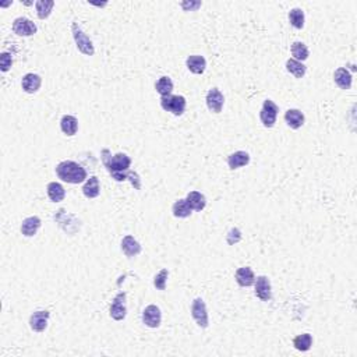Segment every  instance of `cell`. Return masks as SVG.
<instances>
[{"label":"cell","instance_id":"obj_1","mask_svg":"<svg viewBox=\"0 0 357 357\" xmlns=\"http://www.w3.org/2000/svg\"><path fill=\"white\" fill-rule=\"evenodd\" d=\"M100 157H102V162L105 165V168H106L107 172L112 175V177L116 182H123V180L127 179L129 168L132 165L130 157H127L126 154H122V152L112 157L110 151L106 150V148L102 150Z\"/></svg>","mask_w":357,"mask_h":357},{"label":"cell","instance_id":"obj_2","mask_svg":"<svg viewBox=\"0 0 357 357\" xmlns=\"http://www.w3.org/2000/svg\"><path fill=\"white\" fill-rule=\"evenodd\" d=\"M57 177L70 184H78L87 180V170L74 161H63L56 166Z\"/></svg>","mask_w":357,"mask_h":357},{"label":"cell","instance_id":"obj_3","mask_svg":"<svg viewBox=\"0 0 357 357\" xmlns=\"http://www.w3.org/2000/svg\"><path fill=\"white\" fill-rule=\"evenodd\" d=\"M71 32H73V37H74L77 49L80 50L81 53H84V55H87V56H92L95 53V48L94 45H92V41L82 32L78 23H75L74 21V23L71 24Z\"/></svg>","mask_w":357,"mask_h":357},{"label":"cell","instance_id":"obj_4","mask_svg":"<svg viewBox=\"0 0 357 357\" xmlns=\"http://www.w3.org/2000/svg\"><path fill=\"white\" fill-rule=\"evenodd\" d=\"M186 98L182 95H168L161 98V106L163 110L173 113L175 116H182L186 110Z\"/></svg>","mask_w":357,"mask_h":357},{"label":"cell","instance_id":"obj_5","mask_svg":"<svg viewBox=\"0 0 357 357\" xmlns=\"http://www.w3.org/2000/svg\"><path fill=\"white\" fill-rule=\"evenodd\" d=\"M278 112H279V107L276 103H274V100L267 99L264 100L263 109L260 112V119L265 127H274L276 123V117H278Z\"/></svg>","mask_w":357,"mask_h":357},{"label":"cell","instance_id":"obj_6","mask_svg":"<svg viewBox=\"0 0 357 357\" xmlns=\"http://www.w3.org/2000/svg\"><path fill=\"white\" fill-rule=\"evenodd\" d=\"M191 315L193 318L197 322V325L201 326V328H207L208 326V313H207V306L202 299L197 297L193 304H191Z\"/></svg>","mask_w":357,"mask_h":357},{"label":"cell","instance_id":"obj_7","mask_svg":"<svg viewBox=\"0 0 357 357\" xmlns=\"http://www.w3.org/2000/svg\"><path fill=\"white\" fill-rule=\"evenodd\" d=\"M13 32L17 34L19 37H31L34 34H37V25L35 23H32L31 20L19 17L13 23Z\"/></svg>","mask_w":357,"mask_h":357},{"label":"cell","instance_id":"obj_8","mask_svg":"<svg viewBox=\"0 0 357 357\" xmlns=\"http://www.w3.org/2000/svg\"><path fill=\"white\" fill-rule=\"evenodd\" d=\"M126 314H127V308H126V293L125 292H120L117 295L114 296V299L112 301V306H110V317L113 320L122 321L126 318Z\"/></svg>","mask_w":357,"mask_h":357},{"label":"cell","instance_id":"obj_9","mask_svg":"<svg viewBox=\"0 0 357 357\" xmlns=\"http://www.w3.org/2000/svg\"><path fill=\"white\" fill-rule=\"evenodd\" d=\"M162 321V314L161 310L155 304H150L144 308L143 311V322L150 328H158Z\"/></svg>","mask_w":357,"mask_h":357},{"label":"cell","instance_id":"obj_10","mask_svg":"<svg viewBox=\"0 0 357 357\" xmlns=\"http://www.w3.org/2000/svg\"><path fill=\"white\" fill-rule=\"evenodd\" d=\"M207 106L208 109L213 113H220L222 107H223V103H225V96L223 94L220 92L218 88H212L209 89L207 94Z\"/></svg>","mask_w":357,"mask_h":357},{"label":"cell","instance_id":"obj_11","mask_svg":"<svg viewBox=\"0 0 357 357\" xmlns=\"http://www.w3.org/2000/svg\"><path fill=\"white\" fill-rule=\"evenodd\" d=\"M49 315V311H46V310H39V311H35L32 314L30 317V326H31L32 331H35V332L45 331L48 326Z\"/></svg>","mask_w":357,"mask_h":357},{"label":"cell","instance_id":"obj_12","mask_svg":"<svg viewBox=\"0 0 357 357\" xmlns=\"http://www.w3.org/2000/svg\"><path fill=\"white\" fill-rule=\"evenodd\" d=\"M256 296L260 300L268 301L272 297V290H271V282L267 276H258L256 281Z\"/></svg>","mask_w":357,"mask_h":357},{"label":"cell","instance_id":"obj_13","mask_svg":"<svg viewBox=\"0 0 357 357\" xmlns=\"http://www.w3.org/2000/svg\"><path fill=\"white\" fill-rule=\"evenodd\" d=\"M41 84H42V78L38 74H34V73L25 74L21 80V87L27 94H35L41 88Z\"/></svg>","mask_w":357,"mask_h":357},{"label":"cell","instance_id":"obj_14","mask_svg":"<svg viewBox=\"0 0 357 357\" xmlns=\"http://www.w3.org/2000/svg\"><path fill=\"white\" fill-rule=\"evenodd\" d=\"M122 250L127 257H136L141 253V245L133 236L127 234L122 240Z\"/></svg>","mask_w":357,"mask_h":357},{"label":"cell","instance_id":"obj_15","mask_svg":"<svg viewBox=\"0 0 357 357\" xmlns=\"http://www.w3.org/2000/svg\"><path fill=\"white\" fill-rule=\"evenodd\" d=\"M41 219L38 216H30V218H25L21 223V233L24 234L25 237H32L35 236L37 232L41 227Z\"/></svg>","mask_w":357,"mask_h":357},{"label":"cell","instance_id":"obj_16","mask_svg":"<svg viewBox=\"0 0 357 357\" xmlns=\"http://www.w3.org/2000/svg\"><path fill=\"white\" fill-rule=\"evenodd\" d=\"M285 122L290 129L297 130L304 125V114L299 109H289L288 112L285 113Z\"/></svg>","mask_w":357,"mask_h":357},{"label":"cell","instance_id":"obj_17","mask_svg":"<svg viewBox=\"0 0 357 357\" xmlns=\"http://www.w3.org/2000/svg\"><path fill=\"white\" fill-rule=\"evenodd\" d=\"M236 281L240 286L243 288H249L251 285H254L256 282V276H254V272L251 268L249 267H243V268H239L236 271Z\"/></svg>","mask_w":357,"mask_h":357},{"label":"cell","instance_id":"obj_18","mask_svg":"<svg viewBox=\"0 0 357 357\" xmlns=\"http://www.w3.org/2000/svg\"><path fill=\"white\" fill-rule=\"evenodd\" d=\"M250 162V155L245 152V151H237V152H233L232 155H229L227 158V165L230 169H239L242 166H246Z\"/></svg>","mask_w":357,"mask_h":357},{"label":"cell","instance_id":"obj_19","mask_svg":"<svg viewBox=\"0 0 357 357\" xmlns=\"http://www.w3.org/2000/svg\"><path fill=\"white\" fill-rule=\"evenodd\" d=\"M186 64H187L188 70L194 74H202L205 71V67H207V62L204 56H200V55H191V56L187 57L186 60Z\"/></svg>","mask_w":357,"mask_h":357},{"label":"cell","instance_id":"obj_20","mask_svg":"<svg viewBox=\"0 0 357 357\" xmlns=\"http://www.w3.org/2000/svg\"><path fill=\"white\" fill-rule=\"evenodd\" d=\"M333 80H335L336 85H338L340 89H349V88L351 87V81H353L351 74L345 67H339V69L335 71Z\"/></svg>","mask_w":357,"mask_h":357},{"label":"cell","instance_id":"obj_21","mask_svg":"<svg viewBox=\"0 0 357 357\" xmlns=\"http://www.w3.org/2000/svg\"><path fill=\"white\" fill-rule=\"evenodd\" d=\"M186 201H187V204L190 205V208L194 209V211H202V209L205 208V205H207V198H205V195L201 194V193H198V191H190V193L187 194Z\"/></svg>","mask_w":357,"mask_h":357},{"label":"cell","instance_id":"obj_22","mask_svg":"<svg viewBox=\"0 0 357 357\" xmlns=\"http://www.w3.org/2000/svg\"><path fill=\"white\" fill-rule=\"evenodd\" d=\"M60 129L66 136H74L78 130V120L71 114H64L60 120Z\"/></svg>","mask_w":357,"mask_h":357},{"label":"cell","instance_id":"obj_23","mask_svg":"<svg viewBox=\"0 0 357 357\" xmlns=\"http://www.w3.org/2000/svg\"><path fill=\"white\" fill-rule=\"evenodd\" d=\"M82 193H84V195H85L87 198H96L100 193V186L98 177L92 176V177L87 179V182H85L84 187H82Z\"/></svg>","mask_w":357,"mask_h":357},{"label":"cell","instance_id":"obj_24","mask_svg":"<svg viewBox=\"0 0 357 357\" xmlns=\"http://www.w3.org/2000/svg\"><path fill=\"white\" fill-rule=\"evenodd\" d=\"M46 190H48V197H49L50 201H53V202H60V201L64 200V197H66V190H64V187H63L60 183H49Z\"/></svg>","mask_w":357,"mask_h":357},{"label":"cell","instance_id":"obj_25","mask_svg":"<svg viewBox=\"0 0 357 357\" xmlns=\"http://www.w3.org/2000/svg\"><path fill=\"white\" fill-rule=\"evenodd\" d=\"M286 70H288L290 74H293L296 78H303L306 71H307V67L303 64L301 62H297L295 59H289L286 62Z\"/></svg>","mask_w":357,"mask_h":357},{"label":"cell","instance_id":"obj_26","mask_svg":"<svg viewBox=\"0 0 357 357\" xmlns=\"http://www.w3.org/2000/svg\"><path fill=\"white\" fill-rule=\"evenodd\" d=\"M53 6H55V2H53V0H38L37 3H35L38 17L41 20L48 19L50 16V13H52Z\"/></svg>","mask_w":357,"mask_h":357},{"label":"cell","instance_id":"obj_27","mask_svg":"<svg viewBox=\"0 0 357 357\" xmlns=\"http://www.w3.org/2000/svg\"><path fill=\"white\" fill-rule=\"evenodd\" d=\"M172 211H173V215H175L176 218H187V216H190L193 213V209L190 208L186 200L176 201L175 204H173Z\"/></svg>","mask_w":357,"mask_h":357},{"label":"cell","instance_id":"obj_28","mask_svg":"<svg viewBox=\"0 0 357 357\" xmlns=\"http://www.w3.org/2000/svg\"><path fill=\"white\" fill-rule=\"evenodd\" d=\"M313 345V336L310 333H303V335H297L293 339V346L297 350L307 351L310 350V347Z\"/></svg>","mask_w":357,"mask_h":357},{"label":"cell","instance_id":"obj_29","mask_svg":"<svg viewBox=\"0 0 357 357\" xmlns=\"http://www.w3.org/2000/svg\"><path fill=\"white\" fill-rule=\"evenodd\" d=\"M155 88H157V92L161 96H168L173 91V81L170 80L169 77H161L155 84Z\"/></svg>","mask_w":357,"mask_h":357},{"label":"cell","instance_id":"obj_30","mask_svg":"<svg viewBox=\"0 0 357 357\" xmlns=\"http://www.w3.org/2000/svg\"><path fill=\"white\" fill-rule=\"evenodd\" d=\"M292 55L297 62H303L308 59V48L303 42H293L292 45Z\"/></svg>","mask_w":357,"mask_h":357},{"label":"cell","instance_id":"obj_31","mask_svg":"<svg viewBox=\"0 0 357 357\" xmlns=\"http://www.w3.org/2000/svg\"><path fill=\"white\" fill-rule=\"evenodd\" d=\"M289 21L297 30H301L304 27V12L301 9H292L289 12Z\"/></svg>","mask_w":357,"mask_h":357},{"label":"cell","instance_id":"obj_32","mask_svg":"<svg viewBox=\"0 0 357 357\" xmlns=\"http://www.w3.org/2000/svg\"><path fill=\"white\" fill-rule=\"evenodd\" d=\"M168 276H169V271L162 270L158 272L155 278H154V286L158 290H165L166 289V281H168Z\"/></svg>","mask_w":357,"mask_h":357},{"label":"cell","instance_id":"obj_33","mask_svg":"<svg viewBox=\"0 0 357 357\" xmlns=\"http://www.w3.org/2000/svg\"><path fill=\"white\" fill-rule=\"evenodd\" d=\"M12 64H13L12 55L7 53V52H3V53L0 55V69H2V71H3V73L9 71L10 67H12Z\"/></svg>","mask_w":357,"mask_h":357},{"label":"cell","instance_id":"obj_34","mask_svg":"<svg viewBox=\"0 0 357 357\" xmlns=\"http://www.w3.org/2000/svg\"><path fill=\"white\" fill-rule=\"evenodd\" d=\"M242 240V232L239 230L237 227H233V229H230V232L227 233V236H226V242H227V245H237L239 242Z\"/></svg>","mask_w":357,"mask_h":357},{"label":"cell","instance_id":"obj_35","mask_svg":"<svg viewBox=\"0 0 357 357\" xmlns=\"http://www.w3.org/2000/svg\"><path fill=\"white\" fill-rule=\"evenodd\" d=\"M127 179L132 182V184L134 186L136 190H140V188H141V179H140V176H138L137 172H132V170H129Z\"/></svg>","mask_w":357,"mask_h":357},{"label":"cell","instance_id":"obj_36","mask_svg":"<svg viewBox=\"0 0 357 357\" xmlns=\"http://www.w3.org/2000/svg\"><path fill=\"white\" fill-rule=\"evenodd\" d=\"M180 6L184 12H195L201 7V2H182Z\"/></svg>","mask_w":357,"mask_h":357},{"label":"cell","instance_id":"obj_37","mask_svg":"<svg viewBox=\"0 0 357 357\" xmlns=\"http://www.w3.org/2000/svg\"><path fill=\"white\" fill-rule=\"evenodd\" d=\"M10 5H13V2H7V3H2V5H0V6L6 7V6H10Z\"/></svg>","mask_w":357,"mask_h":357}]
</instances>
